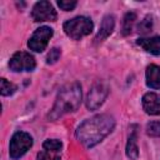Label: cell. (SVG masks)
Instances as JSON below:
<instances>
[{"instance_id":"5","label":"cell","mask_w":160,"mask_h":160,"mask_svg":"<svg viewBox=\"0 0 160 160\" xmlns=\"http://www.w3.org/2000/svg\"><path fill=\"white\" fill-rule=\"evenodd\" d=\"M52 34H54V31H52L51 28H49V26H41V28L36 29L35 32L31 35L30 40L28 41V46L32 51L41 52L48 46V42H49L50 38L52 36Z\"/></svg>"},{"instance_id":"15","label":"cell","mask_w":160,"mask_h":160,"mask_svg":"<svg viewBox=\"0 0 160 160\" xmlns=\"http://www.w3.org/2000/svg\"><path fill=\"white\" fill-rule=\"evenodd\" d=\"M42 148L45 150H49V151H52V152H59L62 148V142L60 140H56V139H49V140L44 141Z\"/></svg>"},{"instance_id":"21","label":"cell","mask_w":160,"mask_h":160,"mask_svg":"<svg viewBox=\"0 0 160 160\" xmlns=\"http://www.w3.org/2000/svg\"><path fill=\"white\" fill-rule=\"evenodd\" d=\"M58 5H59L60 9L65 10V11H70V10H72L76 6V1L75 0H71V1H69V0L68 1L61 0V1H58Z\"/></svg>"},{"instance_id":"4","label":"cell","mask_w":160,"mask_h":160,"mask_svg":"<svg viewBox=\"0 0 160 160\" xmlns=\"http://www.w3.org/2000/svg\"><path fill=\"white\" fill-rule=\"evenodd\" d=\"M32 146V138L24 131H18L12 135L9 146V154L11 159L21 158Z\"/></svg>"},{"instance_id":"6","label":"cell","mask_w":160,"mask_h":160,"mask_svg":"<svg viewBox=\"0 0 160 160\" xmlns=\"http://www.w3.org/2000/svg\"><path fill=\"white\" fill-rule=\"evenodd\" d=\"M36 66L35 59L32 55L25 51H19L12 55L9 61V68L12 71H31Z\"/></svg>"},{"instance_id":"19","label":"cell","mask_w":160,"mask_h":160,"mask_svg":"<svg viewBox=\"0 0 160 160\" xmlns=\"http://www.w3.org/2000/svg\"><path fill=\"white\" fill-rule=\"evenodd\" d=\"M38 160H60V156L58 155V152H52L44 149L38 154Z\"/></svg>"},{"instance_id":"8","label":"cell","mask_w":160,"mask_h":160,"mask_svg":"<svg viewBox=\"0 0 160 160\" xmlns=\"http://www.w3.org/2000/svg\"><path fill=\"white\" fill-rule=\"evenodd\" d=\"M31 16L34 21H55L58 14L49 1H39L34 5Z\"/></svg>"},{"instance_id":"10","label":"cell","mask_w":160,"mask_h":160,"mask_svg":"<svg viewBox=\"0 0 160 160\" xmlns=\"http://www.w3.org/2000/svg\"><path fill=\"white\" fill-rule=\"evenodd\" d=\"M114 26H115V20H114V16L112 15H106L102 21H101V25H100V29L96 34V42H100L102 40H105L114 30Z\"/></svg>"},{"instance_id":"14","label":"cell","mask_w":160,"mask_h":160,"mask_svg":"<svg viewBox=\"0 0 160 160\" xmlns=\"http://www.w3.org/2000/svg\"><path fill=\"white\" fill-rule=\"evenodd\" d=\"M136 20V15L134 12H128L124 18V24H122V35H129L131 34V30L134 28Z\"/></svg>"},{"instance_id":"1","label":"cell","mask_w":160,"mask_h":160,"mask_svg":"<svg viewBox=\"0 0 160 160\" xmlns=\"http://www.w3.org/2000/svg\"><path fill=\"white\" fill-rule=\"evenodd\" d=\"M115 120L108 114L95 115L84 122H81L76 130L78 140L86 148H91L99 144L106 138L114 129Z\"/></svg>"},{"instance_id":"9","label":"cell","mask_w":160,"mask_h":160,"mask_svg":"<svg viewBox=\"0 0 160 160\" xmlns=\"http://www.w3.org/2000/svg\"><path fill=\"white\" fill-rule=\"evenodd\" d=\"M142 108L149 115H160V100L155 92H148L142 96Z\"/></svg>"},{"instance_id":"13","label":"cell","mask_w":160,"mask_h":160,"mask_svg":"<svg viewBox=\"0 0 160 160\" xmlns=\"http://www.w3.org/2000/svg\"><path fill=\"white\" fill-rule=\"evenodd\" d=\"M126 155L131 160H136L139 156V149L136 144V130H132V132L129 136V140L126 144Z\"/></svg>"},{"instance_id":"18","label":"cell","mask_w":160,"mask_h":160,"mask_svg":"<svg viewBox=\"0 0 160 160\" xmlns=\"http://www.w3.org/2000/svg\"><path fill=\"white\" fill-rule=\"evenodd\" d=\"M146 132L150 136H160V121H151L146 125Z\"/></svg>"},{"instance_id":"2","label":"cell","mask_w":160,"mask_h":160,"mask_svg":"<svg viewBox=\"0 0 160 160\" xmlns=\"http://www.w3.org/2000/svg\"><path fill=\"white\" fill-rule=\"evenodd\" d=\"M81 102V86L79 82H70L62 86L56 96L55 104L49 112L50 120H56L60 116L75 111Z\"/></svg>"},{"instance_id":"3","label":"cell","mask_w":160,"mask_h":160,"mask_svg":"<svg viewBox=\"0 0 160 160\" xmlns=\"http://www.w3.org/2000/svg\"><path fill=\"white\" fill-rule=\"evenodd\" d=\"M92 21L86 16H76L71 20H68L64 24L65 34L74 40H79L82 36L89 35L92 31Z\"/></svg>"},{"instance_id":"20","label":"cell","mask_w":160,"mask_h":160,"mask_svg":"<svg viewBox=\"0 0 160 160\" xmlns=\"http://www.w3.org/2000/svg\"><path fill=\"white\" fill-rule=\"evenodd\" d=\"M59 58H60V49L54 48V49H51L50 52L48 54V56H46V62H48V64H54V62H56V61L59 60Z\"/></svg>"},{"instance_id":"11","label":"cell","mask_w":160,"mask_h":160,"mask_svg":"<svg viewBox=\"0 0 160 160\" xmlns=\"http://www.w3.org/2000/svg\"><path fill=\"white\" fill-rule=\"evenodd\" d=\"M136 42L145 51H148L152 55H160V36L142 38V39H139Z\"/></svg>"},{"instance_id":"16","label":"cell","mask_w":160,"mask_h":160,"mask_svg":"<svg viewBox=\"0 0 160 160\" xmlns=\"http://www.w3.org/2000/svg\"><path fill=\"white\" fill-rule=\"evenodd\" d=\"M15 90H16V86H15L12 82L8 81V80L4 79V78L1 79V90H0V92H1L2 96L11 95V94L15 92Z\"/></svg>"},{"instance_id":"7","label":"cell","mask_w":160,"mask_h":160,"mask_svg":"<svg viewBox=\"0 0 160 160\" xmlns=\"http://www.w3.org/2000/svg\"><path fill=\"white\" fill-rule=\"evenodd\" d=\"M109 94V89L104 82H96L92 85L91 90L86 98V106L89 110H96L102 105L106 96Z\"/></svg>"},{"instance_id":"12","label":"cell","mask_w":160,"mask_h":160,"mask_svg":"<svg viewBox=\"0 0 160 160\" xmlns=\"http://www.w3.org/2000/svg\"><path fill=\"white\" fill-rule=\"evenodd\" d=\"M146 85L151 89H160V66L149 65L146 68Z\"/></svg>"},{"instance_id":"17","label":"cell","mask_w":160,"mask_h":160,"mask_svg":"<svg viewBox=\"0 0 160 160\" xmlns=\"http://www.w3.org/2000/svg\"><path fill=\"white\" fill-rule=\"evenodd\" d=\"M152 24H154L152 18H151V16H146V18L140 22V25H139V32H141V34H148L149 31H151Z\"/></svg>"}]
</instances>
